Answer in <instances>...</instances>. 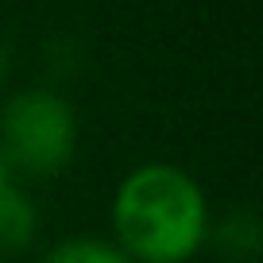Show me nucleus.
<instances>
[{
    "label": "nucleus",
    "mask_w": 263,
    "mask_h": 263,
    "mask_svg": "<svg viewBox=\"0 0 263 263\" xmlns=\"http://www.w3.org/2000/svg\"><path fill=\"white\" fill-rule=\"evenodd\" d=\"M112 229L132 263H186L209 240V201L182 166L143 163L116 186Z\"/></svg>",
    "instance_id": "f257e3e1"
},
{
    "label": "nucleus",
    "mask_w": 263,
    "mask_h": 263,
    "mask_svg": "<svg viewBox=\"0 0 263 263\" xmlns=\"http://www.w3.org/2000/svg\"><path fill=\"white\" fill-rule=\"evenodd\" d=\"M78 151V116L54 89H20L0 112V155L12 171L47 178Z\"/></svg>",
    "instance_id": "f03ea898"
},
{
    "label": "nucleus",
    "mask_w": 263,
    "mask_h": 263,
    "mask_svg": "<svg viewBox=\"0 0 263 263\" xmlns=\"http://www.w3.org/2000/svg\"><path fill=\"white\" fill-rule=\"evenodd\" d=\"M35 229H39V213H35L31 197L16 186L0 190V255L24 252L31 244Z\"/></svg>",
    "instance_id": "7ed1b4c3"
},
{
    "label": "nucleus",
    "mask_w": 263,
    "mask_h": 263,
    "mask_svg": "<svg viewBox=\"0 0 263 263\" xmlns=\"http://www.w3.org/2000/svg\"><path fill=\"white\" fill-rule=\"evenodd\" d=\"M43 263H132V259L120 248L105 244V240H97V236H70V240L50 248V252L43 255Z\"/></svg>",
    "instance_id": "20e7f679"
},
{
    "label": "nucleus",
    "mask_w": 263,
    "mask_h": 263,
    "mask_svg": "<svg viewBox=\"0 0 263 263\" xmlns=\"http://www.w3.org/2000/svg\"><path fill=\"white\" fill-rule=\"evenodd\" d=\"M12 186V166H8V159L0 155V190H8Z\"/></svg>",
    "instance_id": "39448f33"
},
{
    "label": "nucleus",
    "mask_w": 263,
    "mask_h": 263,
    "mask_svg": "<svg viewBox=\"0 0 263 263\" xmlns=\"http://www.w3.org/2000/svg\"><path fill=\"white\" fill-rule=\"evenodd\" d=\"M4 74H8V50L0 47V82H4Z\"/></svg>",
    "instance_id": "423d86ee"
}]
</instances>
